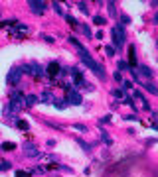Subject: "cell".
<instances>
[{"mask_svg":"<svg viewBox=\"0 0 158 177\" xmlns=\"http://www.w3.org/2000/svg\"><path fill=\"white\" fill-rule=\"evenodd\" d=\"M81 61L85 63V65L89 67V69L93 71V73L97 75V77L101 79V81H105V79H107V73H105V67H103L101 63H97V61H95V59H93V57L89 55V51H87V49H85V51H81Z\"/></svg>","mask_w":158,"mask_h":177,"instance_id":"obj_1","label":"cell"},{"mask_svg":"<svg viewBox=\"0 0 158 177\" xmlns=\"http://www.w3.org/2000/svg\"><path fill=\"white\" fill-rule=\"evenodd\" d=\"M20 69H22V73H28V75H32V77H34V79H41V77H44V67H41V65H38V63H36V61H32V63H28V65H24V67H20Z\"/></svg>","mask_w":158,"mask_h":177,"instance_id":"obj_2","label":"cell"},{"mask_svg":"<svg viewBox=\"0 0 158 177\" xmlns=\"http://www.w3.org/2000/svg\"><path fill=\"white\" fill-rule=\"evenodd\" d=\"M22 108H24V96L20 95L18 91H16V92H12L10 102H8V110H12V112H20Z\"/></svg>","mask_w":158,"mask_h":177,"instance_id":"obj_3","label":"cell"},{"mask_svg":"<svg viewBox=\"0 0 158 177\" xmlns=\"http://www.w3.org/2000/svg\"><path fill=\"white\" fill-rule=\"evenodd\" d=\"M111 36H113V41L117 47H123L124 45V40H127V36H124V29L120 24H117V26H113V29H111Z\"/></svg>","mask_w":158,"mask_h":177,"instance_id":"obj_4","label":"cell"},{"mask_svg":"<svg viewBox=\"0 0 158 177\" xmlns=\"http://www.w3.org/2000/svg\"><path fill=\"white\" fill-rule=\"evenodd\" d=\"M20 77H22V69H20V67H12V69L8 71V77H6L8 85H16V83H20Z\"/></svg>","mask_w":158,"mask_h":177,"instance_id":"obj_5","label":"cell"},{"mask_svg":"<svg viewBox=\"0 0 158 177\" xmlns=\"http://www.w3.org/2000/svg\"><path fill=\"white\" fill-rule=\"evenodd\" d=\"M28 8H30L34 14L40 16V14H44V12H45L48 4H45V2H40V0H30V2H28Z\"/></svg>","mask_w":158,"mask_h":177,"instance_id":"obj_6","label":"cell"},{"mask_svg":"<svg viewBox=\"0 0 158 177\" xmlns=\"http://www.w3.org/2000/svg\"><path fill=\"white\" fill-rule=\"evenodd\" d=\"M65 100H67L69 104H77V106L83 102V99H81V95H79L77 88H69V91H67V96H65Z\"/></svg>","mask_w":158,"mask_h":177,"instance_id":"obj_7","label":"cell"},{"mask_svg":"<svg viewBox=\"0 0 158 177\" xmlns=\"http://www.w3.org/2000/svg\"><path fill=\"white\" fill-rule=\"evenodd\" d=\"M45 73H48V77L56 79L57 75L61 73V65H59V63H57V61H52V63H49V65H48V69H45Z\"/></svg>","mask_w":158,"mask_h":177,"instance_id":"obj_8","label":"cell"},{"mask_svg":"<svg viewBox=\"0 0 158 177\" xmlns=\"http://www.w3.org/2000/svg\"><path fill=\"white\" fill-rule=\"evenodd\" d=\"M24 154H26L28 158H38V155H40V151H38V148H36L34 144L26 142V144H24Z\"/></svg>","mask_w":158,"mask_h":177,"instance_id":"obj_9","label":"cell"},{"mask_svg":"<svg viewBox=\"0 0 158 177\" xmlns=\"http://www.w3.org/2000/svg\"><path fill=\"white\" fill-rule=\"evenodd\" d=\"M71 75H73L75 85H83V71L79 69V67H73V69H71Z\"/></svg>","mask_w":158,"mask_h":177,"instance_id":"obj_10","label":"cell"},{"mask_svg":"<svg viewBox=\"0 0 158 177\" xmlns=\"http://www.w3.org/2000/svg\"><path fill=\"white\" fill-rule=\"evenodd\" d=\"M136 75H142V77H146V79H150L152 77V71H150V67H146V65H140L138 69H136Z\"/></svg>","mask_w":158,"mask_h":177,"instance_id":"obj_11","label":"cell"},{"mask_svg":"<svg viewBox=\"0 0 158 177\" xmlns=\"http://www.w3.org/2000/svg\"><path fill=\"white\" fill-rule=\"evenodd\" d=\"M38 99L41 100V102H45V104H52L53 100H56V99H53V95H52L49 91H44V92H41V95L38 96Z\"/></svg>","mask_w":158,"mask_h":177,"instance_id":"obj_12","label":"cell"},{"mask_svg":"<svg viewBox=\"0 0 158 177\" xmlns=\"http://www.w3.org/2000/svg\"><path fill=\"white\" fill-rule=\"evenodd\" d=\"M40 102V99L36 95H28V96H24V106H34V104H38Z\"/></svg>","mask_w":158,"mask_h":177,"instance_id":"obj_13","label":"cell"},{"mask_svg":"<svg viewBox=\"0 0 158 177\" xmlns=\"http://www.w3.org/2000/svg\"><path fill=\"white\" fill-rule=\"evenodd\" d=\"M128 65L132 67V69H135V65H136V55H135V47H128Z\"/></svg>","mask_w":158,"mask_h":177,"instance_id":"obj_14","label":"cell"},{"mask_svg":"<svg viewBox=\"0 0 158 177\" xmlns=\"http://www.w3.org/2000/svg\"><path fill=\"white\" fill-rule=\"evenodd\" d=\"M0 150H2V151H12V150H16V144H12V142H4V144H0Z\"/></svg>","mask_w":158,"mask_h":177,"instance_id":"obj_15","label":"cell"},{"mask_svg":"<svg viewBox=\"0 0 158 177\" xmlns=\"http://www.w3.org/2000/svg\"><path fill=\"white\" fill-rule=\"evenodd\" d=\"M53 104H56V108L63 110V108L67 106V100H65V99H56V100H53Z\"/></svg>","mask_w":158,"mask_h":177,"instance_id":"obj_16","label":"cell"},{"mask_svg":"<svg viewBox=\"0 0 158 177\" xmlns=\"http://www.w3.org/2000/svg\"><path fill=\"white\" fill-rule=\"evenodd\" d=\"M144 88H146V91L150 92V95H158V88H156L154 83H146V85H144Z\"/></svg>","mask_w":158,"mask_h":177,"instance_id":"obj_17","label":"cell"},{"mask_svg":"<svg viewBox=\"0 0 158 177\" xmlns=\"http://www.w3.org/2000/svg\"><path fill=\"white\" fill-rule=\"evenodd\" d=\"M119 69H120V71H131V69H132V67H131V65H128V63H127V61H124V59H120V61H119Z\"/></svg>","mask_w":158,"mask_h":177,"instance_id":"obj_18","label":"cell"},{"mask_svg":"<svg viewBox=\"0 0 158 177\" xmlns=\"http://www.w3.org/2000/svg\"><path fill=\"white\" fill-rule=\"evenodd\" d=\"M79 28H81V32H83V36H85V37H91V29H89L87 24H79Z\"/></svg>","mask_w":158,"mask_h":177,"instance_id":"obj_19","label":"cell"},{"mask_svg":"<svg viewBox=\"0 0 158 177\" xmlns=\"http://www.w3.org/2000/svg\"><path fill=\"white\" fill-rule=\"evenodd\" d=\"M93 22L97 24V26H105V24H107V20L103 18V16H93Z\"/></svg>","mask_w":158,"mask_h":177,"instance_id":"obj_20","label":"cell"},{"mask_svg":"<svg viewBox=\"0 0 158 177\" xmlns=\"http://www.w3.org/2000/svg\"><path fill=\"white\" fill-rule=\"evenodd\" d=\"M107 8H109L111 16H117V4H115V2H109V4H107Z\"/></svg>","mask_w":158,"mask_h":177,"instance_id":"obj_21","label":"cell"},{"mask_svg":"<svg viewBox=\"0 0 158 177\" xmlns=\"http://www.w3.org/2000/svg\"><path fill=\"white\" fill-rule=\"evenodd\" d=\"M52 6H53V10H56V14H59V16H63V10H61V4H59V2H53V4H52Z\"/></svg>","mask_w":158,"mask_h":177,"instance_id":"obj_22","label":"cell"},{"mask_svg":"<svg viewBox=\"0 0 158 177\" xmlns=\"http://www.w3.org/2000/svg\"><path fill=\"white\" fill-rule=\"evenodd\" d=\"M65 20H67V22L71 24V28H79V22H77L75 18H71V16H65Z\"/></svg>","mask_w":158,"mask_h":177,"instance_id":"obj_23","label":"cell"},{"mask_svg":"<svg viewBox=\"0 0 158 177\" xmlns=\"http://www.w3.org/2000/svg\"><path fill=\"white\" fill-rule=\"evenodd\" d=\"M16 126H18V128H22V130H28V122L26 120H16Z\"/></svg>","mask_w":158,"mask_h":177,"instance_id":"obj_24","label":"cell"},{"mask_svg":"<svg viewBox=\"0 0 158 177\" xmlns=\"http://www.w3.org/2000/svg\"><path fill=\"white\" fill-rule=\"evenodd\" d=\"M77 6H79V10H81L83 14H89V8H87V4H85V2H79Z\"/></svg>","mask_w":158,"mask_h":177,"instance_id":"obj_25","label":"cell"},{"mask_svg":"<svg viewBox=\"0 0 158 177\" xmlns=\"http://www.w3.org/2000/svg\"><path fill=\"white\" fill-rule=\"evenodd\" d=\"M120 22H123L120 26H128V24H131V18H128L127 14H123V16H120Z\"/></svg>","mask_w":158,"mask_h":177,"instance_id":"obj_26","label":"cell"},{"mask_svg":"<svg viewBox=\"0 0 158 177\" xmlns=\"http://www.w3.org/2000/svg\"><path fill=\"white\" fill-rule=\"evenodd\" d=\"M10 165H12L10 161H0V169H2V171H8V169H10Z\"/></svg>","mask_w":158,"mask_h":177,"instance_id":"obj_27","label":"cell"},{"mask_svg":"<svg viewBox=\"0 0 158 177\" xmlns=\"http://www.w3.org/2000/svg\"><path fill=\"white\" fill-rule=\"evenodd\" d=\"M123 102H127L128 106H132V108L136 110V106H135V102H132V99H131V96H124V100H123Z\"/></svg>","mask_w":158,"mask_h":177,"instance_id":"obj_28","label":"cell"},{"mask_svg":"<svg viewBox=\"0 0 158 177\" xmlns=\"http://www.w3.org/2000/svg\"><path fill=\"white\" fill-rule=\"evenodd\" d=\"M105 51H107V55H109V57H113V55H115V47H111V45H107Z\"/></svg>","mask_w":158,"mask_h":177,"instance_id":"obj_29","label":"cell"},{"mask_svg":"<svg viewBox=\"0 0 158 177\" xmlns=\"http://www.w3.org/2000/svg\"><path fill=\"white\" fill-rule=\"evenodd\" d=\"M128 88H132V83L131 81H124L123 83V91H128Z\"/></svg>","mask_w":158,"mask_h":177,"instance_id":"obj_30","label":"cell"},{"mask_svg":"<svg viewBox=\"0 0 158 177\" xmlns=\"http://www.w3.org/2000/svg\"><path fill=\"white\" fill-rule=\"evenodd\" d=\"M14 175H16V177H30V173H28V171H16Z\"/></svg>","mask_w":158,"mask_h":177,"instance_id":"obj_31","label":"cell"},{"mask_svg":"<svg viewBox=\"0 0 158 177\" xmlns=\"http://www.w3.org/2000/svg\"><path fill=\"white\" fill-rule=\"evenodd\" d=\"M101 138H103V142H105V144H107V146H109V144H111V138H109V136H107V132H103V136H101Z\"/></svg>","mask_w":158,"mask_h":177,"instance_id":"obj_32","label":"cell"},{"mask_svg":"<svg viewBox=\"0 0 158 177\" xmlns=\"http://www.w3.org/2000/svg\"><path fill=\"white\" fill-rule=\"evenodd\" d=\"M73 128H75V130H79V132H87V128H85V126H83V124H75V126H73Z\"/></svg>","mask_w":158,"mask_h":177,"instance_id":"obj_33","label":"cell"},{"mask_svg":"<svg viewBox=\"0 0 158 177\" xmlns=\"http://www.w3.org/2000/svg\"><path fill=\"white\" fill-rule=\"evenodd\" d=\"M79 142V146H81L83 148V150H85V151H89V144H85V142H83V140H77Z\"/></svg>","mask_w":158,"mask_h":177,"instance_id":"obj_34","label":"cell"},{"mask_svg":"<svg viewBox=\"0 0 158 177\" xmlns=\"http://www.w3.org/2000/svg\"><path fill=\"white\" fill-rule=\"evenodd\" d=\"M107 122H111V116H103L101 118V124H107Z\"/></svg>","mask_w":158,"mask_h":177,"instance_id":"obj_35","label":"cell"},{"mask_svg":"<svg viewBox=\"0 0 158 177\" xmlns=\"http://www.w3.org/2000/svg\"><path fill=\"white\" fill-rule=\"evenodd\" d=\"M123 95V91H119V88H113V96H120Z\"/></svg>","mask_w":158,"mask_h":177,"instance_id":"obj_36","label":"cell"},{"mask_svg":"<svg viewBox=\"0 0 158 177\" xmlns=\"http://www.w3.org/2000/svg\"><path fill=\"white\" fill-rule=\"evenodd\" d=\"M44 40L48 41V43H53V37H52V36H44Z\"/></svg>","mask_w":158,"mask_h":177,"instance_id":"obj_37","label":"cell"},{"mask_svg":"<svg viewBox=\"0 0 158 177\" xmlns=\"http://www.w3.org/2000/svg\"><path fill=\"white\" fill-rule=\"evenodd\" d=\"M113 77H115V79H117V81H123V75H120V73H119V71H117V73H115V75H113Z\"/></svg>","mask_w":158,"mask_h":177,"instance_id":"obj_38","label":"cell"}]
</instances>
